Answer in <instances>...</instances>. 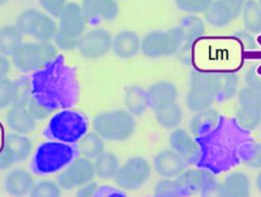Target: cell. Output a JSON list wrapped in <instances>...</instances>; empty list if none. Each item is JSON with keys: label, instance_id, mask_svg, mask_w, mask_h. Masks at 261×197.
Instances as JSON below:
<instances>
[{"label": "cell", "instance_id": "40", "mask_svg": "<svg viewBox=\"0 0 261 197\" xmlns=\"http://www.w3.org/2000/svg\"><path fill=\"white\" fill-rule=\"evenodd\" d=\"M247 86L261 90V75L255 68H251L246 75Z\"/></svg>", "mask_w": 261, "mask_h": 197}, {"label": "cell", "instance_id": "7", "mask_svg": "<svg viewBox=\"0 0 261 197\" xmlns=\"http://www.w3.org/2000/svg\"><path fill=\"white\" fill-rule=\"evenodd\" d=\"M217 97L216 73L193 71L186 103L192 111L209 108Z\"/></svg>", "mask_w": 261, "mask_h": 197}, {"label": "cell", "instance_id": "16", "mask_svg": "<svg viewBox=\"0 0 261 197\" xmlns=\"http://www.w3.org/2000/svg\"><path fill=\"white\" fill-rule=\"evenodd\" d=\"M187 162L172 149H165L158 152L153 160V167L157 175L162 178H176L186 167Z\"/></svg>", "mask_w": 261, "mask_h": 197}, {"label": "cell", "instance_id": "14", "mask_svg": "<svg viewBox=\"0 0 261 197\" xmlns=\"http://www.w3.org/2000/svg\"><path fill=\"white\" fill-rule=\"evenodd\" d=\"M169 145L188 164H193L200 158L199 145L184 129H174L169 135Z\"/></svg>", "mask_w": 261, "mask_h": 197}, {"label": "cell", "instance_id": "45", "mask_svg": "<svg viewBox=\"0 0 261 197\" xmlns=\"http://www.w3.org/2000/svg\"><path fill=\"white\" fill-rule=\"evenodd\" d=\"M8 1H9V0H0V6H2V5H4V4H6Z\"/></svg>", "mask_w": 261, "mask_h": 197}, {"label": "cell", "instance_id": "35", "mask_svg": "<svg viewBox=\"0 0 261 197\" xmlns=\"http://www.w3.org/2000/svg\"><path fill=\"white\" fill-rule=\"evenodd\" d=\"M238 100L241 106L261 109V90L246 86L239 91Z\"/></svg>", "mask_w": 261, "mask_h": 197}, {"label": "cell", "instance_id": "43", "mask_svg": "<svg viewBox=\"0 0 261 197\" xmlns=\"http://www.w3.org/2000/svg\"><path fill=\"white\" fill-rule=\"evenodd\" d=\"M9 70H10V61L5 55L0 54V79L5 78L9 72Z\"/></svg>", "mask_w": 261, "mask_h": 197}, {"label": "cell", "instance_id": "19", "mask_svg": "<svg viewBox=\"0 0 261 197\" xmlns=\"http://www.w3.org/2000/svg\"><path fill=\"white\" fill-rule=\"evenodd\" d=\"M6 124L11 131L21 135H27L36 128L35 116L20 103H15L9 108L6 114Z\"/></svg>", "mask_w": 261, "mask_h": 197}, {"label": "cell", "instance_id": "32", "mask_svg": "<svg viewBox=\"0 0 261 197\" xmlns=\"http://www.w3.org/2000/svg\"><path fill=\"white\" fill-rule=\"evenodd\" d=\"M217 97L216 99L226 100L234 96L238 90L239 78L233 73H216Z\"/></svg>", "mask_w": 261, "mask_h": 197}, {"label": "cell", "instance_id": "2", "mask_svg": "<svg viewBox=\"0 0 261 197\" xmlns=\"http://www.w3.org/2000/svg\"><path fill=\"white\" fill-rule=\"evenodd\" d=\"M76 148L60 141H47L36 149L31 167L37 175L55 174L64 168L76 155Z\"/></svg>", "mask_w": 261, "mask_h": 197}, {"label": "cell", "instance_id": "21", "mask_svg": "<svg viewBox=\"0 0 261 197\" xmlns=\"http://www.w3.org/2000/svg\"><path fill=\"white\" fill-rule=\"evenodd\" d=\"M34 184L33 176L23 168H14L4 178V190L11 196L30 194Z\"/></svg>", "mask_w": 261, "mask_h": 197}, {"label": "cell", "instance_id": "28", "mask_svg": "<svg viewBox=\"0 0 261 197\" xmlns=\"http://www.w3.org/2000/svg\"><path fill=\"white\" fill-rule=\"evenodd\" d=\"M217 120L218 113L210 107L196 111L190 121V131L194 135H203L213 129Z\"/></svg>", "mask_w": 261, "mask_h": 197}, {"label": "cell", "instance_id": "4", "mask_svg": "<svg viewBox=\"0 0 261 197\" xmlns=\"http://www.w3.org/2000/svg\"><path fill=\"white\" fill-rule=\"evenodd\" d=\"M57 54V47L50 41L22 43L11 55L12 63L22 72L38 70L51 62Z\"/></svg>", "mask_w": 261, "mask_h": 197}, {"label": "cell", "instance_id": "9", "mask_svg": "<svg viewBox=\"0 0 261 197\" xmlns=\"http://www.w3.org/2000/svg\"><path fill=\"white\" fill-rule=\"evenodd\" d=\"M151 173L152 168L147 159L141 156H133L119 167L113 180L120 189L135 191L148 182Z\"/></svg>", "mask_w": 261, "mask_h": 197}, {"label": "cell", "instance_id": "37", "mask_svg": "<svg viewBox=\"0 0 261 197\" xmlns=\"http://www.w3.org/2000/svg\"><path fill=\"white\" fill-rule=\"evenodd\" d=\"M176 7L190 14L204 13L212 0H173Z\"/></svg>", "mask_w": 261, "mask_h": 197}, {"label": "cell", "instance_id": "20", "mask_svg": "<svg viewBox=\"0 0 261 197\" xmlns=\"http://www.w3.org/2000/svg\"><path fill=\"white\" fill-rule=\"evenodd\" d=\"M149 108L153 111L166 104L176 101L177 89L169 81H158L150 85L147 89Z\"/></svg>", "mask_w": 261, "mask_h": 197}, {"label": "cell", "instance_id": "1", "mask_svg": "<svg viewBox=\"0 0 261 197\" xmlns=\"http://www.w3.org/2000/svg\"><path fill=\"white\" fill-rule=\"evenodd\" d=\"M92 126L104 141L123 142L134 135L137 124L135 116L126 109H113L96 114Z\"/></svg>", "mask_w": 261, "mask_h": 197}, {"label": "cell", "instance_id": "29", "mask_svg": "<svg viewBox=\"0 0 261 197\" xmlns=\"http://www.w3.org/2000/svg\"><path fill=\"white\" fill-rule=\"evenodd\" d=\"M241 15L243 24L248 32L261 33V8L258 1L245 0Z\"/></svg>", "mask_w": 261, "mask_h": 197}, {"label": "cell", "instance_id": "41", "mask_svg": "<svg viewBox=\"0 0 261 197\" xmlns=\"http://www.w3.org/2000/svg\"><path fill=\"white\" fill-rule=\"evenodd\" d=\"M98 193V185L91 181L83 186H81L76 192L77 196H94Z\"/></svg>", "mask_w": 261, "mask_h": 197}, {"label": "cell", "instance_id": "12", "mask_svg": "<svg viewBox=\"0 0 261 197\" xmlns=\"http://www.w3.org/2000/svg\"><path fill=\"white\" fill-rule=\"evenodd\" d=\"M32 152L29 138L18 133L6 134L0 149V169H6L15 162L25 160Z\"/></svg>", "mask_w": 261, "mask_h": 197}, {"label": "cell", "instance_id": "22", "mask_svg": "<svg viewBox=\"0 0 261 197\" xmlns=\"http://www.w3.org/2000/svg\"><path fill=\"white\" fill-rule=\"evenodd\" d=\"M217 190L221 196H249L251 192L250 179L243 171H232L223 179Z\"/></svg>", "mask_w": 261, "mask_h": 197}, {"label": "cell", "instance_id": "33", "mask_svg": "<svg viewBox=\"0 0 261 197\" xmlns=\"http://www.w3.org/2000/svg\"><path fill=\"white\" fill-rule=\"evenodd\" d=\"M241 159L249 167L261 168V143L245 145L241 151Z\"/></svg>", "mask_w": 261, "mask_h": 197}, {"label": "cell", "instance_id": "34", "mask_svg": "<svg viewBox=\"0 0 261 197\" xmlns=\"http://www.w3.org/2000/svg\"><path fill=\"white\" fill-rule=\"evenodd\" d=\"M30 195L36 197H58L61 195V188L57 182L43 180L34 184Z\"/></svg>", "mask_w": 261, "mask_h": 197}, {"label": "cell", "instance_id": "11", "mask_svg": "<svg viewBox=\"0 0 261 197\" xmlns=\"http://www.w3.org/2000/svg\"><path fill=\"white\" fill-rule=\"evenodd\" d=\"M112 37L102 28L85 32L77 42L76 49L80 55L86 59H98L111 50Z\"/></svg>", "mask_w": 261, "mask_h": 197}, {"label": "cell", "instance_id": "15", "mask_svg": "<svg viewBox=\"0 0 261 197\" xmlns=\"http://www.w3.org/2000/svg\"><path fill=\"white\" fill-rule=\"evenodd\" d=\"M82 8L88 22L112 21L119 14L116 0H84Z\"/></svg>", "mask_w": 261, "mask_h": 197}, {"label": "cell", "instance_id": "42", "mask_svg": "<svg viewBox=\"0 0 261 197\" xmlns=\"http://www.w3.org/2000/svg\"><path fill=\"white\" fill-rule=\"evenodd\" d=\"M236 36H237L238 39H240L242 41L245 48H247L248 50H253V49L256 48L255 40H254V38L252 37V35L250 33L238 32V34Z\"/></svg>", "mask_w": 261, "mask_h": 197}, {"label": "cell", "instance_id": "24", "mask_svg": "<svg viewBox=\"0 0 261 197\" xmlns=\"http://www.w3.org/2000/svg\"><path fill=\"white\" fill-rule=\"evenodd\" d=\"M93 164L95 176L103 180L114 179L120 167L118 157L110 151H103L95 158Z\"/></svg>", "mask_w": 261, "mask_h": 197}, {"label": "cell", "instance_id": "27", "mask_svg": "<svg viewBox=\"0 0 261 197\" xmlns=\"http://www.w3.org/2000/svg\"><path fill=\"white\" fill-rule=\"evenodd\" d=\"M22 33L15 24H5L0 28V54L12 55L22 44Z\"/></svg>", "mask_w": 261, "mask_h": 197}, {"label": "cell", "instance_id": "6", "mask_svg": "<svg viewBox=\"0 0 261 197\" xmlns=\"http://www.w3.org/2000/svg\"><path fill=\"white\" fill-rule=\"evenodd\" d=\"M184 35L178 27L147 33L141 41V51L148 58H161L175 54L184 44Z\"/></svg>", "mask_w": 261, "mask_h": 197}, {"label": "cell", "instance_id": "3", "mask_svg": "<svg viewBox=\"0 0 261 197\" xmlns=\"http://www.w3.org/2000/svg\"><path fill=\"white\" fill-rule=\"evenodd\" d=\"M57 17L58 29L53 38L54 45L63 51L76 49L88 22L82 6L74 2L66 3Z\"/></svg>", "mask_w": 261, "mask_h": 197}, {"label": "cell", "instance_id": "25", "mask_svg": "<svg viewBox=\"0 0 261 197\" xmlns=\"http://www.w3.org/2000/svg\"><path fill=\"white\" fill-rule=\"evenodd\" d=\"M76 152L88 159H95L104 151V140L96 133H86L76 142Z\"/></svg>", "mask_w": 261, "mask_h": 197}, {"label": "cell", "instance_id": "36", "mask_svg": "<svg viewBox=\"0 0 261 197\" xmlns=\"http://www.w3.org/2000/svg\"><path fill=\"white\" fill-rule=\"evenodd\" d=\"M16 86L8 78L0 79V109H5L12 105L16 98Z\"/></svg>", "mask_w": 261, "mask_h": 197}, {"label": "cell", "instance_id": "39", "mask_svg": "<svg viewBox=\"0 0 261 197\" xmlns=\"http://www.w3.org/2000/svg\"><path fill=\"white\" fill-rule=\"evenodd\" d=\"M41 7L46 11V13L52 16H58L60 11L66 5L67 0H38Z\"/></svg>", "mask_w": 261, "mask_h": 197}, {"label": "cell", "instance_id": "5", "mask_svg": "<svg viewBox=\"0 0 261 197\" xmlns=\"http://www.w3.org/2000/svg\"><path fill=\"white\" fill-rule=\"evenodd\" d=\"M88 132V120L75 110H62L54 114L47 126L50 138L67 144L76 143Z\"/></svg>", "mask_w": 261, "mask_h": 197}, {"label": "cell", "instance_id": "10", "mask_svg": "<svg viewBox=\"0 0 261 197\" xmlns=\"http://www.w3.org/2000/svg\"><path fill=\"white\" fill-rule=\"evenodd\" d=\"M95 178L94 164L91 159L74 157L57 176V183L61 189L70 191L93 181Z\"/></svg>", "mask_w": 261, "mask_h": 197}, {"label": "cell", "instance_id": "38", "mask_svg": "<svg viewBox=\"0 0 261 197\" xmlns=\"http://www.w3.org/2000/svg\"><path fill=\"white\" fill-rule=\"evenodd\" d=\"M179 194L175 180L172 181L170 178H163L154 187L155 196H177Z\"/></svg>", "mask_w": 261, "mask_h": 197}, {"label": "cell", "instance_id": "8", "mask_svg": "<svg viewBox=\"0 0 261 197\" xmlns=\"http://www.w3.org/2000/svg\"><path fill=\"white\" fill-rule=\"evenodd\" d=\"M24 36H30L37 41L53 40L58 24L48 13L35 8H28L21 11L14 23Z\"/></svg>", "mask_w": 261, "mask_h": 197}, {"label": "cell", "instance_id": "30", "mask_svg": "<svg viewBox=\"0 0 261 197\" xmlns=\"http://www.w3.org/2000/svg\"><path fill=\"white\" fill-rule=\"evenodd\" d=\"M182 35L185 42H192L201 37L205 33V24L202 18L196 14H188L184 16L177 26Z\"/></svg>", "mask_w": 261, "mask_h": 197}, {"label": "cell", "instance_id": "46", "mask_svg": "<svg viewBox=\"0 0 261 197\" xmlns=\"http://www.w3.org/2000/svg\"><path fill=\"white\" fill-rule=\"evenodd\" d=\"M258 4H259V6H260V8H261V0H258Z\"/></svg>", "mask_w": 261, "mask_h": 197}, {"label": "cell", "instance_id": "44", "mask_svg": "<svg viewBox=\"0 0 261 197\" xmlns=\"http://www.w3.org/2000/svg\"><path fill=\"white\" fill-rule=\"evenodd\" d=\"M256 187H257L258 191L261 192V171L257 175V178H256Z\"/></svg>", "mask_w": 261, "mask_h": 197}, {"label": "cell", "instance_id": "26", "mask_svg": "<svg viewBox=\"0 0 261 197\" xmlns=\"http://www.w3.org/2000/svg\"><path fill=\"white\" fill-rule=\"evenodd\" d=\"M158 125L164 129H176L182 120V111L176 102L161 106L154 110Z\"/></svg>", "mask_w": 261, "mask_h": 197}, {"label": "cell", "instance_id": "31", "mask_svg": "<svg viewBox=\"0 0 261 197\" xmlns=\"http://www.w3.org/2000/svg\"><path fill=\"white\" fill-rule=\"evenodd\" d=\"M234 117L238 125L248 131L256 130L261 126V109L241 106Z\"/></svg>", "mask_w": 261, "mask_h": 197}, {"label": "cell", "instance_id": "13", "mask_svg": "<svg viewBox=\"0 0 261 197\" xmlns=\"http://www.w3.org/2000/svg\"><path fill=\"white\" fill-rule=\"evenodd\" d=\"M245 0H212L204 16L206 21L214 28L229 24L242 13Z\"/></svg>", "mask_w": 261, "mask_h": 197}, {"label": "cell", "instance_id": "17", "mask_svg": "<svg viewBox=\"0 0 261 197\" xmlns=\"http://www.w3.org/2000/svg\"><path fill=\"white\" fill-rule=\"evenodd\" d=\"M213 182L212 176L206 170L185 169L175 178L180 194H195L207 189Z\"/></svg>", "mask_w": 261, "mask_h": 197}, {"label": "cell", "instance_id": "23", "mask_svg": "<svg viewBox=\"0 0 261 197\" xmlns=\"http://www.w3.org/2000/svg\"><path fill=\"white\" fill-rule=\"evenodd\" d=\"M124 105L134 116L143 115L149 108L147 90L139 85H129L124 90Z\"/></svg>", "mask_w": 261, "mask_h": 197}, {"label": "cell", "instance_id": "18", "mask_svg": "<svg viewBox=\"0 0 261 197\" xmlns=\"http://www.w3.org/2000/svg\"><path fill=\"white\" fill-rule=\"evenodd\" d=\"M141 41L142 39L136 32L123 30L112 38L111 50L120 59H130L141 51Z\"/></svg>", "mask_w": 261, "mask_h": 197}]
</instances>
